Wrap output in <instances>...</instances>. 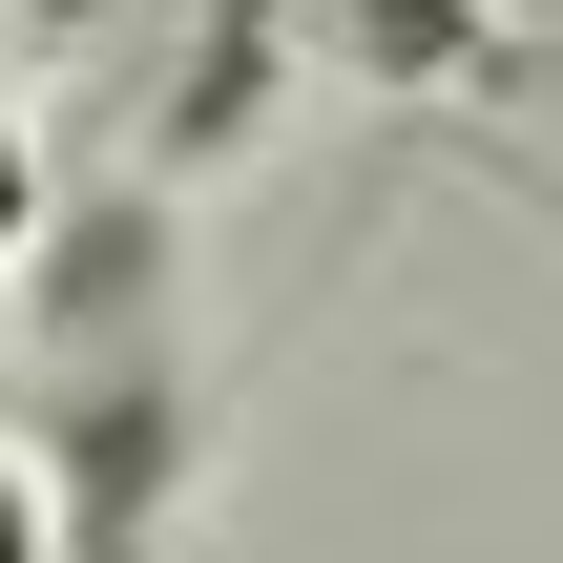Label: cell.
<instances>
[{"instance_id": "obj_1", "label": "cell", "mask_w": 563, "mask_h": 563, "mask_svg": "<svg viewBox=\"0 0 563 563\" xmlns=\"http://www.w3.org/2000/svg\"><path fill=\"white\" fill-rule=\"evenodd\" d=\"M0 292H21V355H42V376L188 355V188H146V167L63 188V209H42V251H21Z\"/></svg>"}, {"instance_id": "obj_2", "label": "cell", "mask_w": 563, "mask_h": 563, "mask_svg": "<svg viewBox=\"0 0 563 563\" xmlns=\"http://www.w3.org/2000/svg\"><path fill=\"white\" fill-rule=\"evenodd\" d=\"M292 63L376 84V104H543L563 42L522 0H292Z\"/></svg>"}, {"instance_id": "obj_3", "label": "cell", "mask_w": 563, "mask_h": 563, "mask_svg": "<svg viewBox=\"0 0 563 563\" xmlns=\"http://www.w3.org/2000/svg\"><path fill=\"white\" fill-rule=\"evenodd\" d=\"M188 42H167V84H146V188H209V167H251L272 146V104H292V0H167Z\"/></svg>"}, {"instance_id": "obj_4", "label": "cell", "mask_w": 563, "mask_h": 563, "mask_svg": "<svg viewBox=\"0 0 563 563\" xmlns=\"http://www.w3.org/2000/svg\"><path fill=\"white\" fill-rule=\"evenodd\" d=\"M439 167H460L481 209H522V230H543V251H563V146H501V125H460Z\"/></svg>"}, {"instance_id": "obj_5", "label": "cell", "mask_w": 563, "mask_h": 563, "mask_svg": "<svg viewBox=\"0 0 563 563\" xmlns=\"http://www.w3.org/2000/svg\"><path fill=\"white\" fill-rule=\"evenodd\" d=\"M42 209H63V146H42V125H21V84H0V272L42 251Z\"/></svg>"}, {"instance_id": "obj_6", "label": "cell", "mask_w": 563, "mask_h": 563, "mask_svg": "<svg viewBox=\"0 0 563 563\" xmlns=\"http://www.w3.org/2000/svg\"><path fill=\"white\" fill-rule=\"evenodd\" d=\"M0 563H63V501H42V460L0 439Z\"/></svg>"}, {"instance_id": "obj_7", "label": "cell", "mask_w": 563, "mask_h": 563, "mask_svg": "<svg viewBox=\"0 0 563 563\" xmlns=\"http://www.w3.org/2000/svg\"><path fill=\"white\" fill-rule=\"evenodd\" d=\"M21 42H104V21H146V0H0Z\"/></svg>"}]
</instances>
